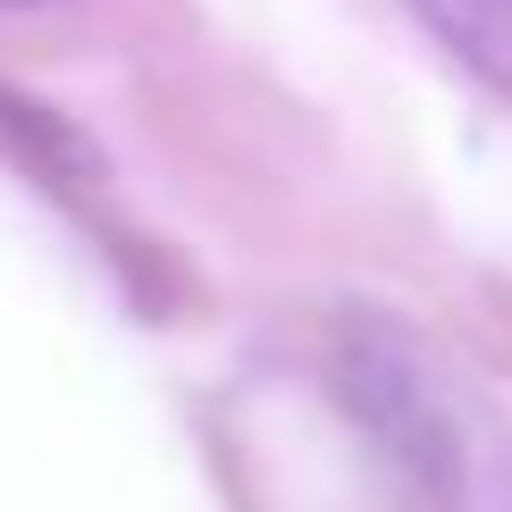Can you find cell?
Wrapping results in <instances>:
<instances>
[{"instance_id": "6da1fadb", "label": "cell", "mask_w": 512, "mask_h": 512, "mask_svg": "<svg viewBox=\"0 0 512 512\" xmlns=\"http://www.w3.org/2000/svg\"><path fill=\"white\" fill-rule=\"evenodd\" d=\"M336 395L420 504L512 512V437L420 336L387 319H353L336 336Z\"/></svg>"}, {"instance_id": "7a4b0ae2", "label": "cell", "mask_w": 512, "mask_h": 512, "mask_svg": "<svg viewBox=\"0 0 512 512\" xmlns=\"http://www.w3.org/2000/svg\"><path fill=\"white\" fill-rule=\"evenodd\" d=\"M412 9L471 76L512 93V0H412Z\"/></svg>"}]
</instances>
